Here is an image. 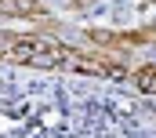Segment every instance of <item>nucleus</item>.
Instances as JSON below:
<instances>
[{"instance_id": "nucleus-1", "label": "nucleus", "mask_w": 156, "mask_h": 138, "mask_svg": "<svg viewBox=\"0 0 156 138\" xmlns=\"http://www.w3.org/2000/svg\"><path fill=\"white\" fill-rule=\"evenodd\" d=\"M4 15H44L40 0H0Z\"/></svg>"}, {"instance_id": "nucleus-2", "label": "nucleus", "mask_w": 156, "mask_h": 138, "mask_svg": "<svg viewBox=\"0 0 156 138\" xmlns=\"http://www.w3.org/2000/svg\"><path fill=\"white\" fill-rule=\"evenodd\" d=\"M134 84H138L142 91H149V95H156V66H142L138 73H134Z\"/></svg>"}]
</instances>
